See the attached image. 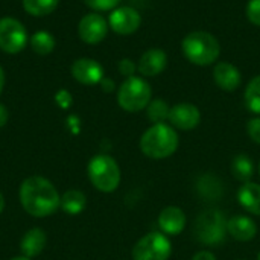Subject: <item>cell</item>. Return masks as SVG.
I'll list each match as a JSON object with an SVG mask.
<instances>
[{
	"label": "cell",
	"mask_w": 260,
	"mask_h": 260,
	"mask_svg": "<svg viewBox=\"0 0 260 260\" xmlns=\"http://www.w3.org/2000/svg\"><path fill=\"white\" fill-rule=\"evenodd\" d=\"M213 79L219 88L225 91H233L241 85L242 75L236 66L230 62H218L213 69Z\"/></svg>",
	"instance_id": "cell-14"
},
{
	"label": "cell",
	"mask_w": 260,
	"mask_h": 260,
	"mask_svg": "<svg viewBox=\"0 0 260 260\" xmlns=\"http://www.w3.org/2000/svg\"><path fill=\"white\" fill-rule=\"evenodd\" d=\"M85 5L94 11H111L120 3V0H84Z\"/></svg>",
	"instance_id": "cell-26"
},
{
	"label": "cell",
	"mask_w": 260,
	"mask_h": 260,
	"mask_svg": "<svg viewBox=\"0 0 260 260\" xmlns=\"http://www.w3.org/2000/svg\"><path fill=\"white\" fill-rule=\"evenodd\" d=\"M192 260H216V257L210 251H200L192 257Z\"/></svg>",
	"instance_id": "cell-30"
},
{
	"label": "cell",
	"mask_w": 260,
	"mask_h": 260,
	"mask_svg": "<svg viewBox=\"0 0 260 260\" xmlns=\"http://www.w3.org/2000/svg\"><path fill=\"white\" fill-rule=\"evenodd\" d=\"M3 209H5V200H3V195L0 193V213L3 212Z\"/></svg>",
	"instance_id": "cell-33"
},
{
	"label": "cell",
	"mask_w": 260,
	"mask_h": 260,
	"mask_svg": "<svg viewBox=\"0 0 260 260\" xmlns=\"http://www.w3.org/2000/svg\"><path fill=\"white\" fill-rule=\"evenodd\" d=\"M257 260H260V253H259V256H257Z\"/></svg>",
	"instance_id": "cell-35"
},
{
	"label": "cell",
	"mask_w": 260,
	"mask_h": 260,
	"mask_svg": "<svg viewBox=\"0 0 260 260\" xmlns=\"http://www.w3.org/2000/svg\"><path fill=\"white\" fill-rule=\"evenodd\" d=\"M72 75L79 84L96 85L104 79V69L91 58H79L72 64Z\"/></svg>",
	"instance_id": "cell-12"
},
{
	"label": "cell",
	"mask_w": 260,
	"mask_h": 260,
	"mask_svg": "<svg viewBox=\"0 0 260 260\" xmlns=\"http://www.w3.org/2000/svg\"><path fill=\"white\" fill-rule=\"evenodd\" d=\"M178 148V134L166 123H155L140 139V149L149 158H166Z\"/></svg>",
	"instance_id": "cell-3"
},
{
	"label": "cell",
	"mask_w": 260,
	"mask_h": 260,
	"mask_svg": "<svg viewBox=\"0 0 260 260\" xmlns=\"http://www.w3.org/2000/svg\"><path fill=\"white\" fill-rule=\"evenodd\" d=\"M227 233L239 242H248L257 235V225L247 216H233L227 221Z\"/></svg>",
	"instance_id": "cell-16"
},
{
	"label": "cell",
	"mask_w": 260,
	"mask_h": 260,
	"mask_svg": "<svg viewBox=\"0 0 260 260\" xmlns=\"http://www.w3.org/2000/svg\"><path fill=\"white\" fill-rule=\"evenodd\" d=\"M136 64L131 61V59H128V58H125V59H122L120 62H119V70H120V73L122 75H125V76H134V72H136Z\"/></svg>",
	"instance_id": "cell-29"
},
{
	"label": "cell",
	"mask_w": 260,
	"mask_h": 260,
	"mask_svg": "<svg viewBox=\"0 0 260 260\" xmlns=\"http://www.w3.org/2000/svg\"><path fill=\"white\" fill-rule=\"evenodd\" d=\"M232 172H233V177L238 181L248 183L250 178L253 177V172H254L253 160L248 155H244V154L235 157V160L232 163Z\"/></svg>",
	"instance_id": "cell-20"
},
{
	"label": "cell",
	"mask_w": 260,
	"mask_h": 260,
	"mask_svg": "<svg viewBox=\"0 0 260 260\" xmlns=\"http://www.w3.org/2000/svg\"><path fill=\"white\" fill-rule=\"evenodd\" d=\"M12 260H30L29 257H26V256H20V257H15V259Z\"/></svg>",
	"instance_id": "cell-34"
},
{
	"label": "cell",
	"mask_w": 260,
	"mask_h": 260,
	"mask_svg": "<svg viewBox=\"0 0 260 260\" xmlns=\"http://www.w3.org/2000/svg\"><path fill=\"white\" fill-rule=\"evenodd\" d=\"M158 227L165 235L177 236L186 227V215L180 207L169 206L163 209L158 215Z\"/></svg>",
	"instance_id": "cell-13"
},
{
	"label": "cell",
	"mask_w": 260,
	"mask_h": 260,
	"mask_svg": "<svg viewBox=\"0 0 260 260\" xmlns=\"http://www.w3.org/2000/svg\"><path fill=\"white\" fill-rule=\"evenodd\" d=\"M193 232L204 245H221L225 241L227 219L219 210H206L198 216Z\"/></svg>",
	"instance_id": "cell-6"
},
{
	"label": "cell",
	"mask_w": 260,
	"mask_h": 260,
	"mask_svg": "<svg viewBox=\"0 0 260 260\" xmlns=\"http://www.w3.org/2000/svg\"><path fill=\"white\" fill-rule=\"evenodd\" d=\"M78 32H79V37L84 43L98 44L107 37L108 23L101 14L90 12L81 18L79 26H78Z\"/></svg>",
	"instance_id": "cell-9"
},
{
	"label": "cell",
	"mask_w": 260,
	"mask_h": 260,
	"mask_svg": "<svg viewBox=\"0 0 260 260\" xmlns=\"http://www.w3.org/2000/svg\"><path fill=\"white\" fill-rule=\"evenodd\" d=\"M172 251L169 239L163 233L145 235L133 248L134 260H168Z\"/></svg>",
	"instance_id": "cell-7"
},
{
	"label": "cell",
	"mask_w": 260,
	"mask_h": 260,
	"mask_svg": "<svg viewBox=\"0 0 260 260\" xmlns=\"http://www.w3.org/2000/svg\"><path fill=\"white\" fill-rule=\"evenodd\" d=\"M198 192L209 200H218L222 195V186L215 175H204L198 180Z\"/></svg>",
	"instance_id": "cell-21"
},
{
	"label": "cell",
	"mask_w": 260,
	"mask_h": 260,
	"mask_svg": "<svg viewBox=\"0 0 260 260\" xmlns=\"http://www.w3.org/2000/svg\"><path fill=\"white\" fill-rule=\"evenodd\" d=\"M183 55L187 61L197 66H210L213 64L221 53L219 41L215 35L204 30H195L187 34L181 43Z\"/></svg>",
	"instance_id": "cell-2"
},
{
	"label": "cell",
	"mask_w": 260,
	"mask_h": 260,
	"mask_svg": "<svg viewBox=\"0 0 260 260\" xmlns=\"http://www.w3.org/2000/svg\"><path fill=\"white\" fill-rule=\"evenodd\" d=\"M3 85H5V73H3V69L0 67V93L3 90Z\"/></svg>",
	"instance_id": "cell-32"
},
{
	"label": "cell",
	"mask_w": 260,
	"mask_h": 260,
	"mask_svg": "<svg viewBox=\"0 0 260 260\" xmlns=\"http://www.w3.org/2000/svg\"><path fill=\"white\" fill-rule=\"evenodd\" d=\"M85 195L79 190H67L61 197V209L69 215H78L85 209Z\"/></svg>",
	"instance_id": "cell-19"
},
{
	"label": "cell",
	"mask_w": 260,
	"mask_h": 260,
	"mask_svg": "<svg viewBox=\"0 0 260 260\" xmlns=\"http://www.w3.org/2000/svg\"><path fill=\"white\" fill-rule=\"evenodd\" d=\"M59 0H23V8L27 14L35 17H43L52 14Z\"/></svg>",
	"instance_id": "cell-22"
},
{
	"label": "cell",
	"mask_w": 260,
	"mask_h": 260,
	"mask_svg": "<svg viewBox=\"0 0 260 260\" xmlns=\"http://www.w3.org/2000/svg\"><path fill=\"white\" fill-rule=\"evenodd\" d=\"M46 242H47L46 233L41 229H32L23 236L20 248H21V253L30 259L43 251V248L46 247Z\"/></svg>",
	"instance_id": "cell-17"
},
{
	"label": "cell",
	"mask_w": 260,
	"mask_h": 260,
	"mask_svg": "<svg viewBox=\"0 0 260 260\" xmlns=\"http://www.w3.org/2000/svg\"><path fill=\"white\" fill-rule=\"evenodd\" d=\"M247 133L251 137L253 142L260 145V117H254L251 120H248L247 123Z\"/></svg>",
	"instance_id": "cell-28"
},
{
	"label": "cell",
	"mask_w": 260,
	"mask_h": 260,
	"mask_svg": "<svg viewBox=\"0 0 260 260\" xmlns=\"http://www.w3.org/2000/svg\"><path fill=\"white\" fill-rule=\"evenodd\" d=\"M88 177L91 184L101 192H113L120 183V169L110 155H96L88 163Z\"/></svg>",
	"instance_id": "cell-5"
},
{
	"label": "cell",
	"mask_w": 260,
	"mask_h": 260,
	"mask_svg": "<svg viewBox=\"0 0 260 260\" xmlns=\"http://www.w3.org/2000/svg\"><path fill=\"white\" fill-rule=\"evenodd\" d=\"M151 96V85L143 78L129 76L122 82L117 91V102L125 111L137 113L149 105Z\"/></svg>",
	"instance_id": "cell-4"
},
{
	"label": "cell",
	"mask_w": 260,
	"mask_h": 260,
	"mask_svg": "<svg viewBox=\"0 0 260 260\" xmlns=\"http://www.w3.org/2000/svg\"><path fill=\"white\" fill-rule=\"evenodd\" d=\"M30 47L38 55H47L55 49V38L47 30H38L30 38Z\"/></svg>",
	"instance_id": "cell-23"
},
{
	"label": "cell",
	"mask_w": 260,
	"mask_h": 260,
	"mask_svg": "<svg viewBox=\"0 0 260 260\" xmlns=\"http://www.w3.org/2000/svg\"><path fill=\"white\" fill-rule=\"evenodd\" d=\"M27 43L24 26L11 17L0 18V49L6 53H18Z\"/></svg>",
	"instance_id": "cell-8"
},
{
	"label": "cell",
	"mask_w": 260,
	"mask_h": 260,
	"mask_svg": "<svg viewBox=\"0 0 260 260\" xmlns=\"http://www.w3.org/2000/svg\"><path fill=\"white\" fill-rule=\"evenodd\" d=\"M247 18L254 26H260V0H250L247 3Z\"/></svg>",
	"instance_id": "cell-27"
},
{
	"label": "cell",
	"mask_w": 260,
	"mask_h": 260,
	"mask_svg": "<svg viewBox=\"0 0 260 260\" xmlns=\"http://www.w3.org/2000/svg\"><path fill=\"white\" fill-rule=\"evenodd\" d=\"M20 203L29 215L44 218L58 210L61 198L49 180L43 177H29L20 187Z\"/></svg>",
	"instance_id": "cell-1"
},
{
	"label": "cell",
	"mask_w": 260,
	"mask_h": 260,
	"mask_svg": "<svg viewBox=\"0 0 260 260\" xmlns=\"http://www.w3.org/2000/svg\"><path fill=\"white\" fill-rule=\"evenodd\" d=\"M168 120L172 126L183 131H189L198 126V123L201 122V113L193 104L181 102L171 108Z\"/></svg>",
	"instance_id": "cell-11"
},
{
	"label": "cell",
	"mask_w": 260,
	"mask_h": 260,
	"mask_svg": "<svg viewBox=\"0 0 260 260\" xmlns=\"http://www.w3.org/2000/svg\"><path fill=\"white\" fill-rule=\"evenodd\" d=\"M168 64V55L161 49H149L139 59V72L143 76H157L160 75Z\"/></svg>",
	"instance_id": "cell-15"
},
{
	"label": "cell",
	"mask_w": 260,
	"mask_h": 260,
	"mask_svg": "<svg viewBox=\"0 0 260 260\" xmlns=\"http://www.w3.org/2000/svg\"><path fill=\"white\" fill-rule=\"evenodd\" d=\"M169 111H171V107L165 101H161V99L151 101L149 105L146 107L148 119L154 125L155 123H165V120L169 119Z\"/></svg>",
	"instance_id": "cell-24"
},
{
	"label": "cell",
	"mask_w": 260,
	"mask_h": 260,
	"mask_svg": "<svg viewBox=\"0 0 260 260\" xmlns=\"http://www.w3.org/2000/svg\"><path fill=\"white\" fill-rule=\"evenodd\" d=\"M142 23V17L140 14L129 6H122V8H116L108 18V24L110 27L119 34V35H131L134 34Z\"/></svg>",
	"instance_id": "cell-10"
},
{
	"label": "cell",
	"mask_w": 260,
	"mask_h": 260,
	"mask_svg": "<svg viewBox=\"0 0 260 260\" xmlns=\"http://www.w3.org/2000/svg\"><path fill=\"white\" fill-rule=\"evenodd\" d=\"M245 105L250 111L260 114V75L253 78L245 88Z\"/></svg>",
	"instance_id": "cell-25"
},
{
	"label": "cell",
	"mask_w": 260,
	"mask_h": 260,
	"mask_svg": "<svg viewBox=\"0 0 260 260\" xmlns=\"http://www.w3.org/2000/svg\"><path fill=\"white\" fill-rule=\"evenodd\" d=\"M8 120V110L0 104V126H3Z\"/></svg>",
	"instance_id": "cell-31"
},
{
	"label": "cell",
	"mask_w": 260,
	"mask_h": 260,
	"mask_svg": "<svg viewBox=\"0 0 260 260\" xmlns=\"http://www.w3.org/2000/svg\"><path fill=\"white\" fill-rule=\"evenodd\" d=\"M239 203L250 213L260 216V186L256 183H245L238 193Z\"/></svg>",
	"instance_id": "cell-18"
},
{
	"label": "cell",
	"mask_w": 260,
	"mask_h": 260,
	"mask_svg": "<svg viewBox=\"0 0 260 260\" xmlns=\"http://www.w3.org/2000/svg\"><path fill=\"white\" fill-rule=\"evenodd\" d=\"M259 174H260V165H259Z\"/></svg>",
	"instance_id": "cell-36"
}]
</instances>
